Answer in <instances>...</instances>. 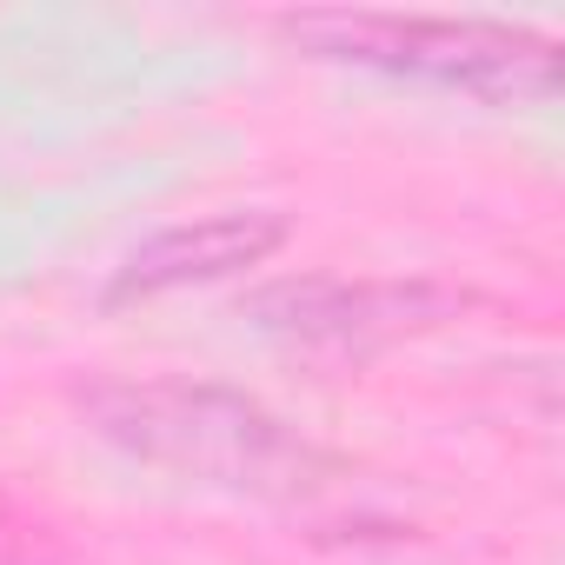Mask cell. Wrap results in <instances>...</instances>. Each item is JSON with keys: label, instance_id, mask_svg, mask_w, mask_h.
<instances>
[{"label": "cell", "instance_id": "obj_1", "mask_svg": "<svg viewBox=\"0 0 565 565\" xmlns=\"http://www.w3.org/2000/svg\"><path fill=\"white\" fill-rule=\"evenodd\" d=\"M94 419L120 452L180 479L239 492H300L313 479V452L287 426L220 386H120L94 399Z\"/></svg>", "mask_w": 565, "mask_h": 565}, {"label": "cell", "instance_id": "obj_4", "mask_svg": "<svg viewBox=\"0 0 565 565\" xmlns=\"http://www.w3.org/2000/svg\"><path fill=\"white\" fill-rule=\"evenodd\" d=\"M266 313H279L273 327L294 333L307 347H373V340H399L413 327L433 320V294L426 287H380V279H307V287L273 294Z\"/></svg>", "mask_w": 565, "mask_h": 565}, {"label": "cell", "instance_id": "obj_3", "mask_svg": "<svg viewBox=\"0 0 565 565\" xmlns=\"http://www.w3.org/2000/svg\"><path fill=\"white\" fill-rule=\"evenodd\" d=\"M279 239H287V226L273 213H206V220L167 226V233H153L147 246L127 253V266L114 279V300H153V294L193 287V279H220L233 266L266 259Z\"/></svg>", "mask_w": 565, "mask_h": 565}, {"label": "cell", "instance_id": "obj_2", "mask_svg": "<svg viewBox=\"0 0 565 565\" xmlns=\"http://www.w3.org/2000/svg\"><path fill=\"white\" fill-rule=\"evenodd\" d=\"M287 34L320 61H353L393 81H426L446 94L519 100L552 87V47L499 28V21H452V14H300Z\"/></svg>", "mask_w": 565, "mask_h": 565}]
</instances>
